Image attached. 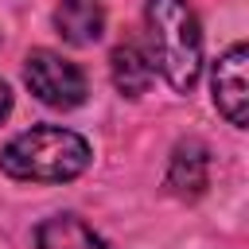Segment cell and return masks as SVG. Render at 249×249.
I'll return each instance as SVG.
<instances>
[{
  "instance_id": "cell-1",
  "label": "cell",
  "mask_w": 249,
  "mask_h": 249,
  "mask_svg": "<svg viewBox=\"0 0 249 249\" xmlns=\"http://www.w3.org/2000/svg\"><path fill=\"white\" fill-rule=\"evenodd\" d=\"M86 163H89V144L78 132L54 124L27 128L12 136L0 152V167L23 183H66L82 175Z\"/></svg>"
},
{
  "instance_id": "cell-2",
  "label": "cell",
  "mask_w": 249,
  "mask_h": 249,
  "mask_svg": "<svg viewBox=\"0 0 249 249\" xmlns=\"http://www.w3.org/2000/svg\"><path fill=\"white\" fill-rule=\"evenodd\" d=\"M148 43L167 86L187 93L202 70V31L187 0H148Z\"/></svg>"
},
{
  "instance_id": "cell-3",
  "label": "cell",
  "mask_w": 249,
  "mask_h": 249,
  "mask_svg": "<svg viewBox=\"0 0 249 249\" xmlns=\"http://www.w3.org/2000/svg\"><path fill=\"white\" fill-rule=\"evenodd\" d=\"M23 78H27L31 93L51 109H74L86 101V74L54 51H31Z\"/></svg>"
},
{
  "instance_id": "cell-4",
  "label": "cell",
  "mask_w": 249,
  "mask_h": 249,
  "mask_svg": "<svg viewBox=\"0 0 249 249\" xmlns=\"http://www.w3.org/2000/svg\"><path fill=\"white\" fill-rule=\"evenodd\" d=\"M249 51H245V43H233L218 62H214V105L222 109V117L230 121V124H237V128H245V121H249Z\"/></svg>"
},
{
  "instance_id": "cell-5",
  "label": "cell",
  "mask_w": 249,
  "mask_h": 249,
  "mask_svg": "<svg viewBox=\"0 0 249 249\" xmlns=\"http://www.w3.org/2000/svg\"><path fill=\"white\" fill-rule=\"evenodd\" d=\"M206 183H210V152H206V144H198V140L175 144L171 163H167V187L179 198H198L206 191Z\"/></svg>"
},
{
  "instance_id": "cell-6",
  "label": "cell",
  "mask_w": 249,
  "mask_h": 249,
  "mask_svg": "<svg viewBox=\"0 0 249 249\" xmlns=\"http://www.w3.org/2000/svg\"><path fill=\"white\" fill-rule=\"evenodd\" d=\"M54 27L66 43L89 47L105 31V8H101V0H62L54 8Z\"/></svg>"
},
{
  "instance_id": "cell-7",
  "label": "cell",
  "mask_w": 249,
  "mask_h": 249,
  "mask_svg": "<svg viewBox=\"0 0 249 249\" xmlns=\"http://www.w3.org/2000/svg\"><path fill=\"white\" fill-rule=\"evenodd\" d=\"M35 249H113L101 233H93L82 218L74 214H58L47 218L35 233Z\"/></svg>"
},
{
  "instance_id": "cell-8",
  "label": "cell",
  "mask_w": 249,
  "mask_h": 249,
  "mask_svg": "<svg viewBox=\"0 0 249 249\" xmlns=\"http://www.w3.org/2000/svg\"><path fill=\"white\" fill-rule=\"evenodd\" d=\"M152 74H156V66H152V58H148L136 43H121V47L113 51V86H117L121 93L140 97V93L152 86Z\"/></svg>"
},
{
  "instance_id": "cell-9",
  "label": "cell",
  "mask_w": 249,
  "mask_h": 249,
  "mask_svg": "<svg viewBox=\"0 0 249 249\" xmlns=\"http://www.w3.org/2000/svg\"><path fill=\"white\" fill-rule=\"evenodd\" d=\"M8 109H12V93H8V86L0 82V121L8 117Z\"/></svg>"
}]
</instances>
